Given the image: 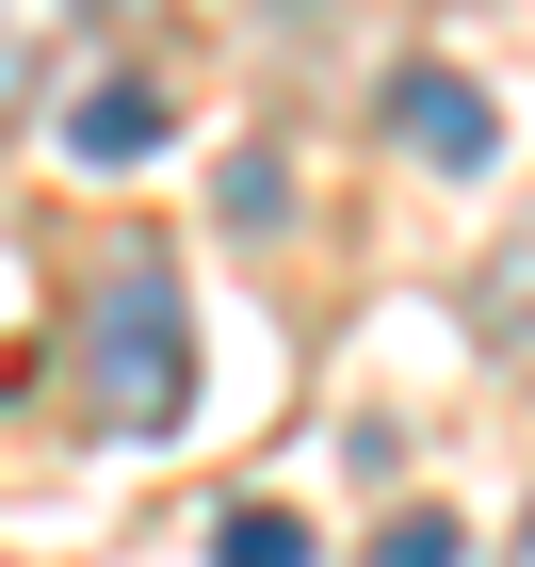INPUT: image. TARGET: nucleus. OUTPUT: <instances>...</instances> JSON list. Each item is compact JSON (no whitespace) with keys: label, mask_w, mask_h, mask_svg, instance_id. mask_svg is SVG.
<instances>
[{"label":"nucleus","mask_w":535,"mask_h":567,"mask_svg":"<svg viewBox=\"0 0 535 567\" xmlns=\"http://www.w3.org/2000/svg\"><path fill=\"white\" fill-rule=\"evenodd\" d=\"M65 390H82L97 437H163L195 405V324H178V260L163 244H114L97 260L82 324H65Z\"/></svg>","instance_id":"nucleus-1"},{"label":"nucleus","mask_w":535,"mask_h":567,"mask_svg":"<svg viewBox=\"0 0 535 567\" xmlns=\"http://www.w3.org/2000/svg\"><path fill=\"white\" fill-rule=\"evenodd\" d=\"M390 131H405V163H454V178H471L503 146V97L471 82V65H390Z\"/></svg>","instance_id":"nucleus-2"},{"label":"nucleus","mask_w":535,"mask_h":567,"mask_svg":"<svg viewBox=\"0 0 535 567\" xmlns=\"http://www.w3.org/2000/svg\"><path fill=\"white\" fill-rule=\"evenodd\" d=\"M471 341L503 357V373H535V212L487 244V276H471Z\"/></svg>","instance_id":"nucleus-3"},{"label":"nucleus","mask_w":535,"mask_h":567,"mask_svg":"<svg viewBox=\"0 0 535 567\" xmlns=\"http://www.w3.org/2000/svg\"><path fill=\"white\" fill-rule=\"evenodd\" d=\"M163 146V97L146 82H82V114H65V163H146Z\"/></svg>","instance_id":"nucleus-4"},{"label":"nucleus","mask_w":535,"mask_h":567,"mask_svg":"<svg viewBox=\"0 0 535 567\" xmlns=\"http://www.w3.org/2000/svg\"><path fill=\"white\" fill-rule=\"evenodd\" d=\"M65 33H82V0H0V114H33V82H49Z\"/></svg>","instance_id":"nucleus-5"},{"label":"nucleus","mask_w":535,"mask_h":567,"mask_svg":"<svg viewBox=\"0 0 535 567\" xmlns=\"http://www.w3.org/2000/svg\"><path fill=\"white\" fill-rule=\"evenodd\" d=\"M212 567H325V551H309L292 503H227V519H212Z\"/></svg>","instance_id":"nucleus-6"},{"label":"nucleus","mask_w":535,"mask_h":567,"mask_svg":"<svg viewBox=\"0 0 535 567\" xmlns=\"http://www.w3.org/2000/svg\"><path fill=\"white\" fill-rule=\"evenodd\" d=\"M373 567H454V519H390V535H373Z\"/></svg>","instance_id":"nucleus-7"},{"label":"nucleus","mask_w":535,"mask_h":567,"mask_svg":"<svg viewBox=\"0 0 535 567\" xmlns=\"http://www.w3.org/2000/svg\"><path fill=\"white\" fill-rule=\"evenodd\" d=\"M503 567H535V519H519V551H503Z\"/></svg>","instance_id":"nucleus-8"}]
</instances>
